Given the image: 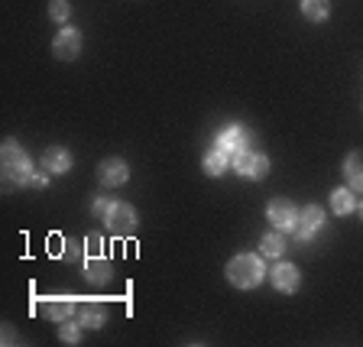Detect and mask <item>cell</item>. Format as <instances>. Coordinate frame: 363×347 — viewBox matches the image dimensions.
Returning <instances> with one entry per match:
<instances>
[{
	"mask_svg": "<svg viewBox=\"0 0 363 347\" xmlns=\"http://www.w3.org/2000/svg\"><path fill=\"white\" fill-rule=\"evenodd\" d=\"M263 260L253 257V253H240V257H234L230 263H227V280L234 282L237 289H253L263 282Z\"/></svg>",
	"mask_w": 363,
	"mask_h": 347,
	"instance_id": "6da1fadb",
	"label": "cell"
},
{
	"mask_svg": "<svg viewBox=\"0 0 363 347\" xmlns=\"http://www.w3.org/2000/svg\"><path fill=\"white\" fill-rule=\"evenodd\" d=\"M4 175H7L10 185L33 182V163H30V156L20 150L16 140H7V143H4Z\"/></svg>",
	"mask_w": 363,
	"mask_h": 347,
	"instance_id": "7a4b0ae2",
	"label": "cell"
},
{
	"mask_svg": "<svg viewBox=\"0 0 363 347\" xmlns=\"http://www.w3.org/2000/svg\"><path fill=\"white\" fill-rule=\"evenodd\" d=\"M104 221H107V231H111V234H130V231L136 227V211H133V204H127V202H113L111 208H107Z\"/></svg>",
	"mask_w": 363,
	"mask_h": 347,
	"instance_id": "3957f363",
	"label": "cell"
},
{
	"mask_svg": "<svg viewBox=\"0 0 363 347\" xmlns=\"http://www.w3.org/2000/svg\"><path fill=\"white\" fill-rule=\"evenodd\" d=\"M266 214H269V224L279 227V231H292L298 224V211H295V204L289 198H272Z\"/></svg>",
	"mask_w": 363,
	"mask_h": 347,
	"instance_id": "277c9868",
	"label": "cell"
},
{
	"mask_svg": "<svg viewBox=\"0 0 363 347\" xmlns=\"http://www.w3.org/2000/svg\"><path fill=\"white\" fill-rule=\"evenodd\" d=\"M266 172H269V159H266L263 153L243 150L240 156H237V175H243V179H263Z\"/></svg>",
	"mask_w": 363,
	"mask_h": 347,
	"instance_id": "5b68a950",
	"label": "cell"
},
{
	"mask_svg": "<svg viewBox=\"0 0 363 347\" xmlns=\"http://www.w3.org/2000/svg\"><path fill=\"white\" fill-rule=\"evenodd\" d=\"M218 150H224L227 156H240L247 150V130L243 127H224L218 133Z\"/></svg>",
	"mask_w": 363,
	"mask_h": 347,
	"instance_id": "8992f818",
	"label": "cell"
},
{
	"mask_svg": "<svg viewBox=\"0 0 363 347\" xmlns=\"http://www.w3.org/2000/svg\"><path fill=\"white\" fill-rule=\"evenodd\" d=\"M52 49H55V55H59V59H75L78 53H82V33L78 30H62L59 36H55V43H52Z\"/></svg>",
	"mask_w": 363,
	"mask_h": 347,
	"instance_id": "52a82bcc",
	"label": "cell"
},
{
	"mask_svg": "<svg viewBox=\"0 0 363 347\" xmlns=\"http://www.w3.org/2000/svg\"><path fill=\"white\" fill-rule=\"evenodd\" d=\"M325 224V211H321V208H318V204H308V208H302V214H298V237H302V241H308L311 234H315L318 227Z\"/></svg>",
	"mask_w": 363,
	"mask_h": 347,
	"instance_id": "ba28073f",
	"label": "cell"
},
{
	"mask_svg": "<svg viewBox=\"0 0 363 347\" xmlns=\"http://www.w3.org/2000/svg\"><path fill=\"white\" fill-rule=\"evenodd\" d=\"M298 270H295L292 263H279V266H272V286L279 289V292H295L298 289Z\"/></svg>",
	"mask_w": 363,
	"mask_h": 347,
	"instance_id": "9c48e42d",
	"label": "cell"
},
{
	"mask_svg": "<svg viewBox=\"0 0 363 347\" xmlns=\"http://www.w3.org/2000/svg\"><path fill=\"white\" fill-rule=\"evenodd\" d=\"M98 175L104 185H123L127 182V163L123 159H107V163H101Z\"/></svg>",
	"mask_w": 363,
	"mask_h": 347,
	"instance_id": "30bf717a",
	"label": "cell"
},
{
	"mask_svg": "<svg viewBox=\"0 0 363 347\" xmlns=\"http://www.w3.org/2000/svg\"><path fill=\"white\" fill-rule=\"evenodd\" d=\"M43 166H45V172H68L72 169V156H68V150H62V146H52V150H45V156H43Z\"/></svg>",
	"mask_w": 363,
	"mask_h": 347,
	"instance_id": "8fae6325",
	"label": "cell"
},
{
	"mask_svg": "<svg viewBox=\"0 0 363 347\" xmlns=\"http://www.w3.org/2000/svg\"><path fill=\"white\" fill-rule=\"evenodd\" d=\"M84 280L107 282V280H111V260H107V257H88V260H84Z\"/></svg>",
	"mask_w": 363,
	"mask_h": 347,
	"instance_id": "7c38bea8",
	"label": "cell"
},
{
	"mask_svg": "<svg viewBox=\"0 0 363 347\" xmlns=\"http://www.w3.org/2000/svg\"><path fill=\"white\" fill-rule=\"evenodd\" d=\"M344 175H347L350 189L363 192V153H350L347 163H344Z\"/></svg>",
	"mask_w": 363,
	"mask_h": 347,
	"instance_id": "4fadbf2b",
	"label": "cell"
},
{
	"mask_svg": "<svg viewBox=\"0 0 363 347\" xmlns=\"http://www.w3.org/2000/svg\"><path fill=\"white\" fill-rule=\"evenodd\" d=\"M72 312H75L72 299H49V302H45V315L52 318V321H68Z\"/></svg>",
	"mask_w": 363,
	"mask_h": 347,
	"instance_id": "5bb4252c",
	"label": "cell"
},
{
	"mask_svg": "<svg viewBox=\"0 0 363 347\" xmlns=\"http://www.w3.org/2000/svg\"><path fill=\"white\" fill-rule=\"evenodd\" d=\"M331 208H334V214H350V211H357L354 192H350V189H337V192L331 195Z\"/></svg>",
	"mask_w": 363,
	"mask_h": 347,
	"instance_id": "9a60e30c",
	"label": "cell"
},
{
	"mask_svg": "<svg viewBox=\"0 0 363 347\" xmlns=\"http://www.w3.org/2000/svg\"><path fill=\"white\" fill-rule=\"evenodd\" d=\"M204 172L208 175H224L227 172V153L224 150H211L208 156H204Z\"/></svg>",
	"mask_w": 363,
	"mask_h": 347,
	"instance_id": "2e32d148",
	"label": "cell"
},
{
	"mask_svg": "<svg viewBox=\"0 0 363 347\" xmlns=\"http://www.w3.org/2000/svg\"><path fill=\"white\" fill-rule=\"evenodd\" d=\"M302 13H305V20L321 23V20H328L331 7H328V0H302Z\"/></svg>",
	"mask_w": 363,
	"mask_h": 347,
	"instance_id": "e0dca14e",
	"label": "cell"
},
{
	"mask_svg": "<svg viewBox=\"0 0 363 347\" xmlns=\"http://www.w3.org/2000/svg\"><path fill=\"white\" fill-rule=\"evenodd\" d=\"M282 250H286V241L279 234H266L263 237V257H279Z\"/></svg>",
	"mask_w": 363,
	"mask_h": 347,
	"instance_id": "ac0fdd59",
	"label": "cell"
},
{
	"mask_svg": "<svg viewBox=\"0 0 363 347\" xmlns=\"http://www.w3.org/2000/svg\"><path fill=\"white\" fill-rule=\"evenodd\" d=\"M101 325H104V312L88 305V309L82 312V328H101Z\"/></svg>",
	"mask_w": 363,
	"mask_h": 347,
	"instance_id": "d6986e66",
	"label": "cell"
},
{
	"mask_svg": "<svg viewBox=\"0 0 363 347\" xmlns=\"http://www.w3.org/2000/svg\"><path fill=\"white\" fill-rule=\"evenodd\" d=\"M68 13H72V7H68L65 0H52V4H49V16H52V20L65 23V20H68Z\"/></svg>",
	"mask_w": 363,
	"mask_h": 347,
	"instance_id": "ffe728a7",
	"label": "cell"
},
{
	"mask_svg": "<svg viewBox=\"0 0 363 347\" xmlns=\"http://www.w3.org/2000/svg\"><path fill=\"white\" fill-rule=\"evenodd\" d=\"M78 334H82V325H75V321H68V325L62 328V341H65V344H78Z\"/></svg>",
	"mask_w": 363,
	"mask_h": 347,
	"instance_id": "44dd1931",
	"label": "cell"
},
{
	"mask_svg": "<svg viewBox=\"0 0 363 347\" xmlns=\"http://www.w3.org/2000/svg\"><path fill=\"white\" fill-rule=\"evenodd\" d=\"M107 208H111V204H107L104 198H94V208H91V211L98 214V218H104V214H107Z\"/></svg>",
	"mask_w": 363,
	"mask_h": 347,
	"instance_id": "7402d4cb",
	"label": "cell"
},
{
	"mask_svg": "<svg viewBox=\"0 0 363 347\" xmlns=\"http://www.w3.org/2000/svg\"><path fill=\"white\" fill-rule=\"evenodd\" d=\"M78 257V247L75 243H65V260H75Z\"/></svg>",
	"mask_w": 363,
	"mask_h": 347,
	"instance_id": "603a6c76",
	"label": "cell"
},
{
	"mask_svg": "<svg viewBox=\"0 0 363 347\" xmlns=\"http://www.w3.org/2000/svg\"><path fill=\"white\" fill-rule=\"evenodd\" d=\"M33 185H36V189H45L49 182H45V175H33Z\"/></svg>",
	"mask_w": 363,
	"mask_h": 347,
	"instance_id": "cb8c5ba5",
	"label": "cell"
},
{
	"mask_svg": "<svg viewBox=\"0 0 363 347\" xmlns=\"http://www.w3.org/2000/svg\"><path fill=\"white\" fill-rule=\"evenodd\" d=\"M357 211H360V218H363V204H357Z\"/></svg>",
	"mask_w": 363,
	"mask_h": 347,
	"instance_id": "d4e9b609",
	"label": "cell"
}]
</instances>
